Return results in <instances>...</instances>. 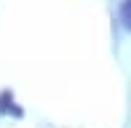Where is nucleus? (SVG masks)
<instances>
[{"instance_id": "obj_1", "label": "nucleus", "mask_w": 131, "mask_h": 128, "mask_svg": "<svg viewBox=\"0 0 131 128\" xmlns=\"http://www.w3.org/2000/svg\"><path fill=\"white\" fill-rule=\"evenodd\" d=\"M0 115H5V118H8V115H13V118H21V115H24V110L16 105L13 94H10L8 89L0 92Z\"/></svg>"}, {"instance_id": "obj_2", "label": "nucleus", "mask_w": 131, "mask_h": 128, "mask_svg": "<svg viewBox=\"0 0 131 128\" xmlns=\"http://www.w3.org/2000/svg\"><path fill=\"white\" fill-rule=\"evenodd\" d=\"M118 24L126 31H131V0H121V5H118Z\"/></svg>"}]
</instances>
